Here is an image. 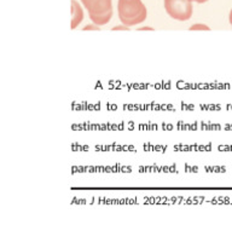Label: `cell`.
I'll list each match as a JSON object with an SVG mask.
<instances>
[{
    "instance_id": "cell-6",
    "label": "cell",
    "mask_w": 232,
    "mask_h": 248,
    "mask_svg": "<svg viewBox=\"0 0 232 248\" xmlns=\"http://www.w3.org/2000/svg\"><path fill=\"white\" fill-rule=\"evenodd\" d=\"M229 21H230V24H231V27H232V9H231V11H230V16H229Z\"/></svg>"
},
{
    "instance_id": "cell-3",
    "label": "cell",
    "mask_w": 232,
    "mask_h": 248,
    "mask_svg": "<svg viewBox=\"0 0 232 248\" xmlns=\"http://www.w3.org/2000/svg\"><path fill=\"white\" fill-rule=\"evenodd\" d=\"M164 9L172 18L188 21L192 16V0H164Z\"/></svg>"
},
{
    "instance_id": "cell-4",
    "label": "cell",
    "mask_w": 232,
    "mask_h": 248,
    "mask_svg": "<svg viewBox=\"0 0 232 248\" xmlns=\"http://www.w3.org/2000/svg\"><path fill=\"white\" fill-rule=\"evenodd\" d=\"M84 19V11L76 0H72V29H75Z\"/></svg>"
},
{
    "instance_id": "cell-1",
    "label": "cell",
    "mask_w": 232,
    "mask_h": 248,
    "mask_svg": "<svg viewBox=\"0 0 232 248\" xmlns=\"http://www.w3.org/2000/svg\"><path fill=\"white\" fill-rule=\"evenodd\" d=\"M117 14L123 26L127 27L143 23L147 16L146 7L142 0H118Z\"/></svg>"
},
{
    "instance_id": "cell-2",
    "label": "cell",
    "mask_w": 232,
    "mask_h": 248,
    "mask_svg": "<svg viewBox=\"0 0 232 248\" xmlns=\"http://www.w3.org/2000/svg\"><path fill=\"white\" fill-rule=\"evenodd\" d=\"M84 6L88 11L91 21L97 26H104L113 16L111 0H81Z\"/></svg>"
},
{
    "instance_id": "cell-7",
    "label": "cell",
    "mask_w": 232,
    "mask_h": 248,
    "mask_svg": "<svg viewBox=\"0 0 232 248\" xmlns=\"http://www.w3.org/2000/svg\"><path fill=\"white\" fill-rule=\"evenodd\" d=\"M192 1H196V2H198V4H203V2L208 1V0H192Z\"/></svg>"
},
{
    "instance_id": "cell-8",
    "label": "cell",
    "mask_w": 232,
    "mask_h": 248,
    "mask_svg": "<svg viewBox=\"0 0 232 248\" xmlns=\"http://www.w3.org/2000/svg\"><path fill=\"white\" fill-rule=\"evenodd\" d=\"M85 31H87V29H98L97 27H85Z\"/></svg>"
},
{
    "instance_id": "cell-5",
    "label": "cell",
    "mask_w": 232,
    "mask_h": 248,
    "mask_svg": "<svg viewBox=\"0 0 232 248\" xmlns=\"http://www.w3.org/2000/svg\"><path fill=\"white\" fill-rule=\"evenodd\" d=\"M196 29H204V31H209V27L205 24H195V26L190 27V31H196Z\"/></svg>"
}]
</instances>
